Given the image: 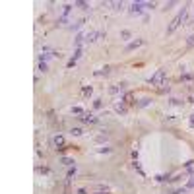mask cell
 <instances>
[{
  "instance_id": "7a4b0ae2",
  "label": "cell",
  "mask_w": 194,
  "mask_h": 194,
  "mask_svg": "<svg viewBox=\"0 0 194 194\" xmlns=\"http://www.w3.org/2000/svg\"><path fill=\"white\" fill-rule=\"evenodd\" d=\"M149 84L152 85H165V70H157L155 74L149 78Z\"/></svg>"
},
{
  "instance_id": "6da1fadb",
  "label": "cell",
  "mask_w": 194,
  "mask_h": 194,
  "mask_svg": "<svg viewBox=\"0 0 194 194\" xmlns=\"http://www.w3.org/2000/svg\"><path fill=\"white\" fill-rule=\"evenodd\" d=\"M186 19H188V6H184V8H183L181 12H179L177 16H175V19L171 21V25L167 27V33L171 35L173 31H177L181 25H186Z\"/></svg>"
},
{
  "instance_id": "44dd1931",
  "label": "cell",
  "mask_w": 194,
  "mask_h": 194,
  "mask_svg": "<svg viewBox=\"0 0 194 194\" xmlns=\"http://www.w3.org/2000/svg\"><path fill=\"white\" fill-rule=\"evenodd\" d=\"M62 163H64V165H68V167H70V165H74V161H72L70 157H64V159H62Z\"/></svg>"
},
{
  "instance_id": "30bf717a",
  "label": "cell",
  "mask_w": 194,
  "mask_h": 194,
  "mask_svg": "<svg viewBox=\"0 0 194 194\" xmlns=\"http://www.w3.org/2000/svg\"><path fill=\"white\" fill-rule=\"evenodd\" d=\"M84 24H85V19L82 18V19H78L76 24H72V25H70V29H72V31H76V29H80V27H84Z\"/></svg>"
},
{
  "instance_id": "8fae6325",
  "label": "cell",
  "mask_w": 194,
  "mask_h": 194,
  "mask_svg": "<svg viewBox=\"0 0 194 194\" xmlns=\"http://www.w3.org/2000/svg\"><path fill=\"white\" fill-rule=\"evenodd\" d=\"M109 91L113 93V95H114V93H119V91H124V84H117V85H113Z\"/></svg>"
},
{
  "instance_id": "d6986e66",
  "label": "cell",
  "mask_w": 194,
  "mask_h": 194,
  "mask_svg": "<svg viewBox=\"0 0 194 194\" xmlns=\"http://www.w3.org/2000/svg\"><path fill=\"white\" fill-rule=\"evenodd\" d=\"M37 70H39V72H47V62H39Z\"/></svg>"
},
{
  "instance_id": "277c9868",
  "label": "cell",
  "mask_w": 194,
  "mask_h": 194,
  "mask_svg": "<svg viewBox=\"0 0 194 194\" xmlns=\"http://www.w3.org/2000/svg\"><path fill=\"white\" fill-rule=\"evenodd\" d=\"M78 119H80L82 123H85V124H93V123H97V119L93 117L91 113H82V114H80Z\"/></svg>"
},
{
  "instance_id": "d4e9b609",
  "label": "cell",
  "mask_w": 194,
  "mask_h": 194,
  "mask_svg": "<svg viewBox=\"0 0 194 194\" xmlns=\"http://www.w3.org/2000/svg\"><path fill=\"white\" fill-rule=\"evenodd\" d=\"M74 175H76V167H74V169H70V171H68V179H72V177H74Z\"/></svg>"
},
{
  "instance_id": "7c38bea8",
  "label": "cell",
  "mask_w": 194,
  "mask_h": 194,
  "mask_svg": "<svg viewBox=\"0 0 194 194\" xmlns=\"http://www.w3.org/2000/svg\"><path fill=\"white\" fill-rule=\"evenodd\" d=\"M184 171H186V173H188L190 177H194V161H188V163H186Z\"/></svg>"
},
{
  "instance_id": "9c48e42d",
  "label": "cell",
  "mask_w": 194,
  "mask_h": 194,
  "mask_svg": "<svg viewBox=\"0 0 194 194\" xmlns=\"http://www.w3.org/2000/svg\"><path fill=\"white\" fill-rule=\"evenodd\" d=\"M85 41H88V43L97 41V31H88V33H85Z\"/></svg>"
},
{
  "instance_id": "4316f807",
  "label": "cell",
  "mask_w": 194,
  "mask_h": 194,
  "mask_svg": "<svg viewBox=\"0 0 194 194\" xmlns=\"http://www.w3.org/2000/svg\"><path fill=\"white\" fill-rule=\"evenodd\" d=\"M78 194H88V192H85L84 188H80V190H78Z\"/></svg>"
},
{
  "instance_id": "4fadbf2b",
  "label": "cell",
  "mask_w": 194,
  "mask_h": 194,
  "mask_svg": "<svg viewBox=\"0 0 194 194\" xmlns=\"http://www.w3.org/2000/svg\"><path fill=\"white\" fill-rule=\"evenodd\" d=\"M53 142H54V146H56V148H58V146H64V138H62L60 134H58V136H54Z\"/></svg>"
},
{
  "instance_id": "ffe728a7",
  "label": "cell",
  "mask_w": 194,
  "mask_h": 194,
  "mask_svg": "<svg viewBox=\"0 0 194 194\" xmlns=\"http://www.w3.org/2000/svg\"><path fill=\"white\" fill-rule=\"evenodd\" d=\"M186 45H188V47H194V33L190 35L188 39H186Z\"/></svg>"
},
{
  "instance_id": "9a60e30c",
  "label": "cell",
  "mask_w": 194,
  "mask_h": 194,
  "mask_svg": "<svg viewBox=\"0 0 194 194\" xmlns=\"http://www.w3.org/2000/svg\"><path fill=\"white\" fill-rule=\"evenodd\" d=\"M124 103H128V105L134 103V95H132V93H126V95H124Z\"/></svg>"
},
{
  "instance_id": "cb8c5ba5",
  "label": "cell",
  "mask_w": 194,
  "mask_h": 194,
  "mask_svg": "<svg viewBox=\"0 0 194 194\" xmlns=\"http://www.w3.org/2000/svg\"><path fill=\"white\" fill-rule=\"evenodd\" d=\"M186 188H194V177H190V181H188V184H186Z\"/></svg>"
},
{
  "instance_id": "484cf974",
  "label": "cell",
  "mask_w": 194,
  "mask_h": 194,
  "mask_svg": "<svg viewBox=\"0 0 194 194\" xmlns=\"http://www.w3.org/2000/svg\"><path fill=\"white\" fill-rule=\"evenodd\" d=\"M190 124L194 126V114H190Z\"/></svg>"
},
{
  "instance_id": "3957f363",
  "label": "cell",
  "mask_w": 194,
  "mask_h": 194,
  "mask_svg": "<svg viewBox=\"0 0 194 194\" xmlns=\"http://www.w3.org/2000/svg\"><path fill=\"white\" fill-rule=\"evenodd\" d=\"M144 8H146V6H144V2H132L130 8H128V12H130L132 16H140V14L144 12Z\"/></svg>"
},
{
  "instance_id": "2e32d148",
  "label": "cell",
  "mask_w": 194,
  "mask_h": 194,
  "mask_svg": "<svg viewBox=\"0 0 194 194\" xmlns=\"http://www.w3.org/2000/svg\"><path fill=\"white\" fill-rule=\"evenodd\" d=\"M107 74H109V68H107V66H105V68H101V70H97V72H95V76H107Z\"/></svg>"
},
{
  "instance_id": "52a82bcc",
  "label": "cell",
  "mask_w": 194,
  "mask_h": 194,
  "mask_svg": "<svg viewBox=\"0 0 194 194\" xmlns=\"http://www.w3.org/2000/svg\"><path fill=\"white\" fill-rule=\"evenodd\" d=\"M140 45H144V39H136V41H132V43H128V45H126V53H128V51H134V49H138Z\"/></svg>"
},
{
  "instance_id": "83f0119b",
  "label": "cell",
  "mask_w": 194,
  "mask_h": 194,
  "mask_svg": "<svg viewBox=\"0 0 194 194\" xmlns=\"http://www.w3.org/2000/svg\"><path fill=\"white\" fill-rule=\"evenodd\" d=\"M192 21H194V18H192Z\"/></svg>"
},
{
  "instance_id": "603a6c76",
  "label": "cell",
  "mask_w": 194,
  "mask_h": 194,
  "mask_svg": "<svg viewBox=\"0 0 194 194\" xmlns=\"http://www.w3.org/2000/svg\"><path fill=\"white\" fill-rule=\"evenodd\" d=\"M72 113H76V114H82L84 111L80 109V107H72Z\"/></svg>"
},
{
  "instance_id": "7402d4cb",
  "label": "cell",
  "mask_w": 194,
  "mask_h": 194,
  "mask_svg": "<svg viewBox=\"0 0 194 194\" xmlns=\"http://www.w3.org/2000/svg\"><path fill=\"white\" fill-rule=\"evenodd\" d=\"M76 6H80L82 10H88V2H76Z\"/></svg>"
},
{
  "instance_id": "5b68a950",
  "label": "cell",
  "mask_w": 194,
  "mask_h": 194,
  "mask_svg": "<svg viewBox=\"0 0 194 194\" xmlns=\"http://www.w3.org/2000/svg\"><path fill=\"white\" fill-rule=\"evenodd\" d=\"M114 111H117L119 114H126L128 107H126V103H123V101H117V103H114Z\"/></svg>"
},
{
  "instance_id": "5bb4252c",
  "label": "cell",
  "mask_w": 194,
  "mask_h": 194,
  "mask_svg": "<svg viewBox=\"0 0 194 194\" xmlns=\"http://www.w3.org/2000/svg\"><path fill=\"white\" fill-rule=\"evenodd\" d=\"M70 12H72V6H70V4H66V6H64V8H62V18H66Z\"/></svg>"
},
{
  "instance_id": "e0dca14e",
  "label": "cell",
  "mask_w": 194,
  "mask_h": 194,
  "mask_svg": "<svg viewBox=\"0 0 194 194\" xmlns=\"http://www.w3.org/2000/svg\"><path fill=\"white\" fill-rule=\"evenodd\" d=\"M70 132H72V136H82V134H84V130H82V128H78V126H76V128H72Z\"/></svg>"
},
{
  "instance_id": "ba28073f",
  "label": "cell",
  "mask_w": 194,
  "mask_h": 194,
  "mask_svg": "<svg viewBox=\"0 0 194 194\" xmlns=\"http://www.w3.org/2000/svg\"><path fill=\"white\" fill-rule=\"evenodd\" d=\"M84 41H85V33H78V35H76V39H74V45L80 49V45H82Z\"/></svg>"
},
{
  "instance_id": "ac0fdd59",
  "label": "cell",
  "mask_w": 194,
  "mask_h": 194,
  "mask_svg": "<svg viewBox=\"0 0 194 194\" xmlns=\"http://www.w3.org/2000/svg\"><path fill=\"white\" fill-rule=\"evenodd\" d=\"M149 103H152V99H148V97H146V99H142V101L138 103V107H148Z\"/></svg>"
},
{
  "instance_id": "8992f818",
  "label": "cell",
  "mask_w": 194,
  "mask_h": 194,
  "mask_svg": "<svg viewBox=\"0 0 194 194\" xmlns=\"http://www.w3.org/2000/svg\"><path fill=\"white\" fill-rule=\"evenodd\" d=\"M82 54H84V49H76V53H74V56H72V60L68 62V68H72L76 64V60L78 58H82Z\"/></svg>"
}]
</instances>
